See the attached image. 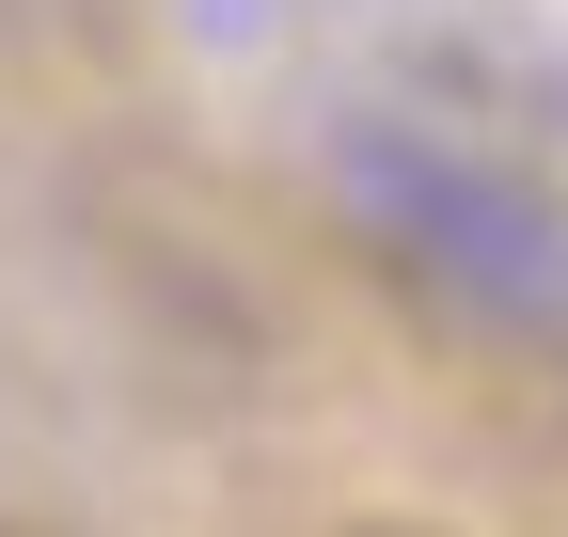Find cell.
<instances>
[{
    "mask_svg": "<svg viewBox=\"0 0 568 537\" xmlns=\"http://www.w3.org/2000/svg\"><path fill=\"white\" fill-rule=\"evenodd\" d=\"M0 537H48V521H0Z\"/></svg>",
    "mask_w": 568,
    "mask_h": 537,
    "instance_id": "obj_1",
    "label": "cell"
}]
</instances>
